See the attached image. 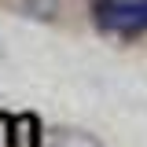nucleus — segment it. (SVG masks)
I'll return each mask as SVG.
<instances>
[{
	"instance_id": "1",
	"label": "nucleus",
	"mask_w": 147,
	"mask_h": 147,
	"mask_svg": "<svg viewBox=\"0 0 147 147\" xmlns=\"http://www.w3.org/2000/svg\"><path fill=\"white\" fill-rule=\"evenodd\" d=\"M96 26L114 37L147 33V0H96Z\"/></svg>"
},
{
	"instance_id": "2",
	"label": "nucleus",
	"mask_w": 147,
	"mask_h": 147,
	"mask_svg": "<svg viewBox=\"0 0 147 147\" xmlns=\"http://www.w3.org/2000/svg\"><path fill=\"white\" fill-rule=\"evenodd\" d=\"M48 147H99V140L81 129H59V132H52Z\"/></svg>"
},
{
	"instance_id": "3",
	"label": "nucleus",
	"mask_w": 147,
	"mask_h": 147,
	"mask_svg": "<svg viewBox=\"0 0 147 147\" xmlns=\"http://www.w3.org/2000/svg\"><path fill=\"white\" fill-rule=\"evenodd\" d=\"M26 18H55L59 15V0H11Z\"/></svg>"
}]
</instances>
